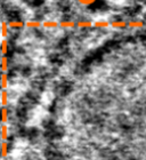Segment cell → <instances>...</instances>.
I'll return each mask as SVG.
<instances>
[{"label":"cell","mask_w":146,"mask_h":160,"mask_svg":"<svg viewBox=\"0 0 146 160\" xmlns=\"http://www.w3.org/2000/svg\"><path fill=\"white\" fill-rule=\"evenodd\" d=\"M78 2L82 6H90L93 4H95L96 0H78Z\"/></svg>","instance_id":"cell-6"},{"label":"cell","mask_w":146,"mask_h":160,"mask_svg":"<svg viewBox=\"0 0 146 160\" xmlns=\"http://www.w3.org/2000/svg\"><path fill=\"white\" fill-rule=\"evenodd\" d=\"M144 26H146V21L144 22Z\"/></svg>","instance_id":"cell-8"},{"label":"cell","mask_w":146,"mask_h":160,"mask_svg":"<svg viewBox=\"0 0 146 160\" xmlns=\"http://www.w3.org/2000/svg\"><path fill=\"white\" fill-rule=\"evenodd\" d=\"M110 26L113 29H124L127 28V21L124 20H114L110 22Z\"/></svg>","instance_id":"cell-2"},{"label":"cell","mask_w":146,"mask_h":160,"mask_svg":"<svg viewBox=\"0 0 146 160\" xmlns=\"http://www.w3.org/2000/svg\"><path fill=\"white\" fill-rule=\"evenodd\" d=\"M2 30H4V28L0 25V61H1V38H2Z\"/></svg>","instance_id":"cell-7"},{"label":"cell","mask_w":146,"mask_h":160,"mask_svg":"<svg viewBox=\"0 0 146 160\" xmlns=\"http://www.w3.org/2000/svg\"><path fill=\"white\" fill-rule=\"evenodd\" d=\"M127 26L131 29H141L144 28V21L141 20H130L127 22Z\"/></svg>","instance_id":"cell-1"},{"label":"cell","mask_w":146,"mask_h":160,"mask_svg":"<svg viewBox=\"0 0 146 160\" xmlns=\"http://www.w3.org/2000/svg\"><path fill=\"white\" fill-rule=\"evenodd\" d=\"M93 26H95L97 29L108 28L110 26V21H107V20H98V21L93 22Z\"/></svg>","instance_id":"cell-4"},{"label":"cell","mask_w":146,"mask_h":160,"mask_svg":"<svg viewBox=\"0 0 146 160\" xmlns=\"http://www.w3.org/2000/svg\"><path fill=\"white\" fill-rule=\"evenodd\" d=\"M75 26H78L80 29L91 28L93 26V21H90V20H80L78 22H75Z\"/></svg>","instance_id":"cell-5"},{"label":"cell","mask_w":146,"mask_h":160,"mask_svg":"<svg viewBox=\"0 0 146 160\" xmlns=\"http://www.w3.org/2000/svg\"><path fill=\"white\" fill-rule=\"evenodd\" d=\"M58 26L63 29H72L75 26V22L72 20H63L61 22H58Z\"/></svg>","instance_id":"cell-3"}]
</instances>
